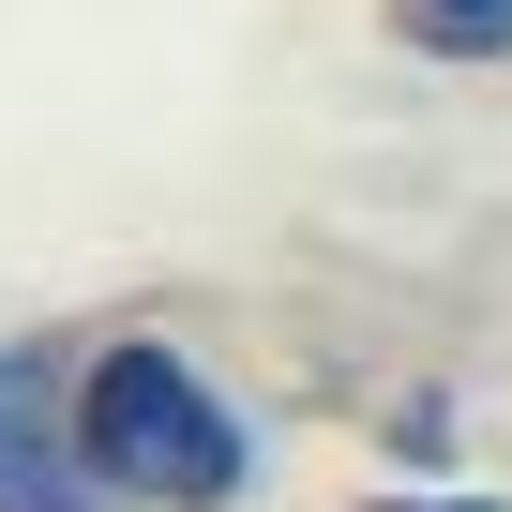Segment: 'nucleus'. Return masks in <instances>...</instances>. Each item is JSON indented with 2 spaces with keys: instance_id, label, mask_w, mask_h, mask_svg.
I'll list each match as a JSON object with an SVG mask.
<instances>
[{
  "instance_id": "nucleus-2",
  "label": "nucleus",
  "mask_w": 512,
  "mask_h": 512,
  "mask_svg": "<svg viewBox=\"0 0 512 512\" xmlns=\"http://www.w3.org/2000/svg\"><path fill=\"white\" fill-rule=\"evenodd\" d=\"M0 512H106V467H91L46 347H0Z\"/></svg>"
},
{
  "instance_id": "nucleus-3",
  "label": "nucleus",
  "mask_w": 512,
  "mask_h": 512,
  "mask_svg": "<svg viewBox=\"0 0 512 512\" xmlns=\"http://www.w3.org/2000/svg\"><path fill=\"white\" fill-rule=\"evenodd\" d=\"M392 31L437 46V61H497L512 46V0H392Z\"/></svg>"
},
{
  "instance_id": "nucleus-1",
  "label": "nucleus",
  "mask_w": 512,
  "mask_h": 512,
  "mask_svg": "<svg viewBox=\"0 0 512 512\" xmlns=\"http://www.w3.org/2000/svg\"><path fill=\"white\" fill-rule=\"evenodd\" d=\"M76 437H91L106 497H166V512H226L241 497V407L151 332L76 377Z\"/></svg>"
},
{
  "instance_id": "nucleus-4",
  "label": "nucleus",
  "mask_w": 512,
  "mask_h": 512,
  "mask_svg": "<svg viewBox=\"0 0 512 512\" xmlns=\"http://www.w3.org/2000/svg\"><path fill=\"white\" fill-rule=\"evenodd\" d=\"M392 512H482V497H392Z\"/></svg>"
}]
</instances>
